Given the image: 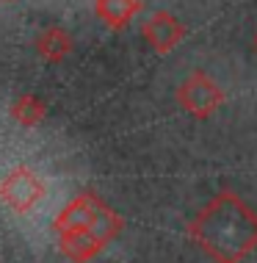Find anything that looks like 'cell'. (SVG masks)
Returning <instances> with one entry per match:
<instances>
[{
    "label": "cell",
    "mask_w": 257,
    "mask_h": 263,
    "mask_svg": "<svg viewBox=\"0 0 257 263\" xmlns=\"http://www.w3.org/2000/svg\"><path fill=\"white\" fill-rule=\"evenodd\" d=\"M141 11V0H94V14L108 28H125Z\"/></svg>",
    "instance_id": "8"
},
{
    "label": "cell",
    "mask_w": 257,
    "mask_h": 263,
    "mask_svg": "<svg viewBox=\"0 0 257 263\" xmlns=\"http://www.w3.org/2000/svg\"><path fill=\"white\" fill-rule=\"evenodd\" d=\"M122 227H125V219L119 216L116 211H111L108 205H103V211H100V213H97V219L89 224V230L94 233V236L103 241L105 247H108L111 241L116 238L119 233H122Z\"/></svg>",
    "instance_id": "10"
},
{
    "label": "cell",
    "mask_w": 257,
    "mask_h": 263,
    "mask_svg": "<svg viewBox=\"0 0 257 263\" xmlns=\"http://www.w3.org/2000/svg\"><path fill=\"white\" fill-rule=\"evenodd\" d=\"M191 241L216 263H244L257 250V213L235 191H219L188 222Z\"/></svg>",
    "instance_id": "1"
},
{
    "label": "cell",
    "mask_w": 257,
    "mask_h": 263,
    "mask_svg": "<svg viewBox=\"0 0 257 263\" xmlns=\"http://www.w3.org/2000/svg\"><path fill=\"white\" fill-rule=\"evenodd\" d=\"M58 250L64 258H69L72 263H89L91 258H97L105 250V244L86 227V230L58 233Z\"/></svg>",
    "instance_id": "6"
},
{
    "label": "cell",
    "mask_w": 257,
    "mask_h": 263,
    "mask_svg": "<svg viewBox=\"0 0 257 263\" xmlns=\"http://www.w3.org/2000/svg\"><path fill=\"white\" fill-rule=\"evenodd\" d=\"M177 103L185 114H191L194 119H208L213 117L221 105H224V91L208 72L196 69L191 72L177 89Z\"/></svg>",
    "instance_id": "2"
},
{
    "label": "cell",
    "mask_w": 257,
    "mask_h": 263,
    "mask_svg": "<svg viewBox=\"0 0 257 263\" xmlns=\"http://www.w3.org/2000/svg\"><path fill=\"white\" fill-rule=\"evenodd\" d=\"M45 194H47L45 180L28 166H14L0 180V202L14 213H31L45 200Z\"/></svg>",
    "instance_id": "3"
},
{
    "label": "cell",
    "mask_w": 257,
    "mask_h": 263,
    "mask_svg": "<svg viewBox=\"0 0 257 263\" xmlns=\"http://www.w3.org/2000/svg\"><path fill=\"white\" fill-rule=\"evenodd\" d=\"M254 50H257V33H254Z\"/></svg>",
    "instance_id": "11"
},
{
    "label": "cell",
    "mask_w": 257,
    "mask_h": 263,
    "mask_svg": "<svg viewBox=\"0 0 257 263\" xmlns=\"http://www.w3.org/2000/svg\"><path fill=\"white\" fill-rule=\"evenodd\" d=\"M9 3H11V0H9Z\"/></svg>",
    "instance_id": "12"
},
{
    "label": "cell",
    "mask_w": 257,
    "mask_h": 263,
    "mask_svg": "<svg viewBox=\"0 0 257 263\" xmlns=\"http://www.w3.org/2000/svg\"><path fill=\"white\" fill-rule=\"evenodd\" d=\"M103 200L91 191H81L75 200H69L61 208V213L55 216L53 230L55 233H69V230H86L91 222L97 219V213L103 211Z\"/></svg>",
    "instance_id": "5"
},
{
    "label": "cell",
    "mask_w": 257,
    "mask_h": 263,
    "mask_svg": "<svg viewBox=\"0 0 257 263\" xmlns=\"http://www.w3.org/2000/svg\"><path fill=\"white\" fill-rule=\"evenodd\" d=\"M45 114H47V105L42 97L36 95H23V97H17V103L11 105V117L17 119L23 127H36L42 119H45Z\"/></svg>",
    "instance_id": "9"
},
{
    "label": "cell",
    "mask_w": 257,
    "mask_h": 263,
    "mask_svg": "<svg viewBox=\"0 0 257 263\" xmlns=\"http://www.w3.org/2000/svg\"><path fill=\"white\" fill-rule=\"evenodd\" d=\"M141 31H144V39L152 45V50L161 55L171 53L185 39V25L171 11H163V9L149 14Z\"/></svg>",
    "instance_id": "4"
},
{
    "label": "cell",
    "mask_w": 257,
    "mask_h": 263,
    "mask_svg": "<svg viewBox=\"0 0 257 263\" xmlns=\"http://www.w3.org/2000/svg\"><path fill=\"white\" fill-rule=\"evenodd\" d=\"M33 45H36V53L45 61L58 64V61H64L69 55V50H72V36H69L61 25H47L45 31L36 36Z\"/></svg>",
    "instance_id": "7"
}]
</instances>
